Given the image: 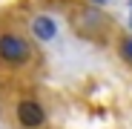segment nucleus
Masks as SVG:
<instances>
[{"label": "nucleus", "instance_id": "nucleus-5", "mask_svg": "<svg viewBox=\"0 0 132 129\" xmlns=\"http://www.w3.org/2000/svg\"><path fill=\"white\" fill-rule=\"evenodd\" d=\"M98 3H103V0H98Z\"/></svg>", "mask_w": 132, "mask_h": 129}, {"label": "nucleus", "instance_id": "nucleus-4", "mask_svg": "<svg viewBox=\"0 0 132 129\" xmlns=\"http://www.w3.org/2000/svg\"><path fill=\"white\" fill-rule=\"evenodd\" d=\"M123 55L132 60V40H126V46H123Z\"/></svg>", "mask_w": 132, "mask_h": 129}, {"label": "nucleus", "instance_id": "nucleus-3", "mask_svg": "<svg viewBox=\"0 0 132 129\" xmlns=\"http://www.w3.org/2000/svg\"><path fill=\"white\" fill-rule=\"evenodd\" d=\"M32 32H35L40 40H52L57 29H55V20H52V17L40 14V17H35V23H32Z\"/></svg>", "mask_w": 132, "mask_h": 129}, {"label": "nucleus", "instance_id": "nucleus-2", "mask_svg": "<svg viewBox=\"0 0 132 129\" xmlns=\"http://www.w3.org/2000/svg\"><path fill=\"white\" fill-rule=\"evenodd\" d=\"M17 118L23 126H40L43 123V109L35 103V100H23L17 106Z\"/></svg>", "mask_w": 132, "mask_h": 129}, {"label": "nucleus", "instance_id": "nucleus-1", "mask_svg": "<svg viewBox=\"0 0 132 129\" xmlns=\"http://www.w3.org/2000/svg\"><path fill=\"white\" fill-rule=\"evenodd\" d=\"M0 55H3L6 60H14V63H20V60H26V55H29V46L20 37H14V35H3L0 37Z\"/></svg>", "mask_w": 132, "mask_h": 129}]
</instances>
